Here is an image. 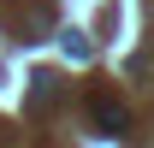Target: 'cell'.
I'll return each instance as SVG.
<instances>
[{"label": "cell", "mask_w": 154, "mask_h": 148, "mask_svg": "<svg viewBox=\"0 0 154 148\" xmlns=\"http://www.w3.org/2000/svg\"><path fill=\"white\" fill-rule=\"evenodd\" d=\"M95 125L107 130V136H119V130H125V107H119L113 95H95Z\"/></svg>", "instance_id": "obj_1"}]
</instances>
